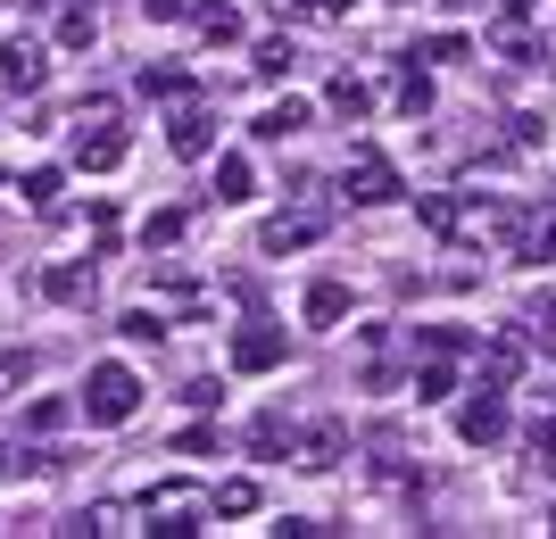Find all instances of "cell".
<instances>
[{
  "label": "cell",
  "instance_id": "obj_35",
  "mask_svg": "<svg viewBox=\"0 0 556 539\" xmlns=\"http://www.w3.org/2000/svg\"><path fill=\"white\" fill-rule=\"evenodd\" d=\"M141 17H159V25H175V17H191V0H141Z\"/></svg>",
  "mask_w": 556,
  "mask_h": 539
},
{
  "label": "cell",
  "instance_id": "obj_20",
  "mask_svg": "<svg viewBox=\"0 0 556 539\" xmlns=\"http://www.w3.org/2000/svg\"><path fill=\"white\" fill-rule=\"evenodd\" d=\"M300 316H307L316 332H332V324L349 316V291H341V282H307V307H300Z\"/></svg>",
  "mask_w": 556,
  "mask_h": 539
},
{
  "label": "cell",
  "instance_id": "obj_16",
  "mask_svg": "<svg viewBox=\"0 0 556 539\" xmlns=\"http://www.w3.org/2000/svg\"><path fill=\"white\" fill-rule=\"evenodd\" d=\"M216 200H225V208L257 200V166H250V150H225V158H216Z\"/></svg>",
  "mask_w": 556,
  "mask_h": 539
},
{
  "label": "cell",
  "instance_id": "obj_15",
  "mask_svg": "<svg viewBox=\"0 0 556 539\" xmlns=\"http://www.w3.org/2000/svg\"><path fill=\"white\" fill-rule=\"evenodd\" d=\"M490 50H507V59H532V17H523V0H507L498 17H490Z\"/></svg>",
  "mask_w": 556,
  "mask_h": 539
},
{
  "label": "cell",
  "instance_id": "obj_25",
  "mask_svg": "<svg viewBox=\"0 0 556 539\" xmlns=\"http://www.w3.org/2000/svg\"><path fill=\"white\" fill-rule=\"evenodd\" d=\"M141 92H150V100H184V92H191V75L159 59V67H141Z\"/></svg>",
  "mask_w": 556,
  "mask_h": 539
},
{
  "label": "cell",
  "instance_id": "obj_37",
  "mask_svg": "<svg viewBox=\"0 0 556 539\" xmlns=\"http://www.w3.org/2000/svg\"><path fill=\"white\" fill-rule=\"evenodd\" d=\"M266 9H275V17H307V0H266Z\"/></svg>",
  "mask_w": 556,
  "mask_h": 539
},
{
  "label": "cell",
  "instance_id": "obj_3",
  "mask_svg": "<svg viewBox=\"0 0 556 539\" xmlns=\"http://www.w3.org/2000/svg\"><path fill=\"white\" fill-rule=\"evenodd\" d=\"M134 415H141V374L116 365V357L92 365V374H84V423H109L116 432V423H134Z\"/></svg>",
  "mask_w": 556,
  "mask_h": 539
},
{
  "label": "cell",
  "instance_id": "obj_19",
  "mask_svg": "<svg viewBox=\"0 0 556 539\" xmlns=\"http://www.w3.org/2000/svg\"><path fill=\"white\" fill-rule=\"evenodd\" d=\"M191 25H200L208 42H241V9H232V0H191Z\"/></svg>",
  "mask_w": 556,
  "mask_h": 539
},
{
  "label": "cell",
  "instance_id": "obj_1",
  "mask_svg": "<svg viewBox=\"0 0 556 539\" xmlns=\"http://www.w3.org/2000/svg\"><path fill=\"white\" fill-rule=\"evenodd\" d=\"M416 216H424L441 241H465V249H482V241L507 224V208H498V200H482V191H473V200H465V191H424Z\"/></svg>",
  "mask_w": 556,
  "mask_h": 539
},
{
  "label": "cell",
  "instance_id": "obj_40",
  "mask_svg": "<svg viewBox=\"0 0 556 539\" xmlns=\"http://www.w3.org/2000/svg\"><path fill=\"white\" fill-rule=\"evenodd\" d=\"M548 531H556V515H548Z\"/></svg>",
  "mask_w": 556,
  "mask_h": 539
},
{
  "label": "cell",
  "instance_id": "obj_8",
  "mask_svg": "<svg viewBox=\"0 0 556 539\" xmlns=\"http://www.w3.org/2000/svg\"><path fill=\"white\" fill-rule=\"evenodd\" d=\"M291 457H300V473H332V465H341V457H349V423H307V432H300V440H291Z\"/></svg>",
  "mask_w": 556,
  "mask_h": 539
},
{
  "label": "cell",
  "instance_id": "obj_7",
  "mask_svg": "<svg viewBox=\"0 0 556 539\" xmlns=\"http://www.w3.org/2000/svg\"><path fill=\"white\" fill-rule=\"evenodd\" d=\"M457 440H465V448L507 440V390H490V382H482V390H473V399L457 407Z\"/></svg>",
  "mask_w": 556,
  "mask_h": 539
},
{
  "label": "cell",
  "instance_id": "obj_21",
  "mask_svg": "<svg viewBox=\"0 0 556 539\" xmlns=\"http://www.w3.org/2000/svg\"><path fill=\"white\" fill-rule=\"evenodd\" d=\"M92 42H100V17H92V0L59 9V50H92Z\"/></svg>",
  "mask_w": 556,
  "mask_h": 539
},
{
  "label": "cell",
  "instance_id": "obj_11",
  "mask_svg": "<svg viewBox=\"0 0 556 539\" xmlns=\"http://www.w3.org/2000/svg\"><path fill=\"white\" fill-rule=\"evenodd\" d=\"M166 141H175V158H208V150H216V117L184 92V100H175V125H166Z\"/></svg>",
  "mask_w": 556,
  "mask_h": 539
},
{
  "label": "cell",
  "instance_id": "obj_34",
  "mask_svg": "<svg viewBox=\"0 0 556 539\" xmlns=\"http://www.w3.org/2000/svg\"><path fill=\"white\" fill-rule=\"evenodd\" d=\"M424 59H441V67H457V59H473V42H465V34H432V50H424Z\"/></svg>",
  "mask_w": 556,
  "mask_h": 539
},
{
  "label": "cell",
  "instance_id": "obj_30",
  "mask_svg": "<svg viewBox=\"0 0 556 539\" xmlns=\"http://www.w3.org/2000/svg\"><path fill=\"white\" fill-rule=\"evenodd\" d=\"M250 67H257V75H291V34H266Z\"/></svg>",
  "mask_w": 556,
  "mask_h": 539
},
{
  "label": "cell",
  "instance_id": "obj_10",
  "mask_svg": "<svg viewBox=\"0 0 556 539\" xmlns=\"http://www.w3.org/2000/svg\"><path fill=\"white\" fill-rule=\"evenodd\" d=\"M523 365H532L523 332H490V341H482V382H490V390H515V382H523Z\"/></svg>",
  "mask_w": 556,
  "mask_h": 539
},
{
  "label": "cell",
  "instance_id": "obj_14",
  "mask_svg": "<svg viewBox=\"0 0 556 539\" xmlns=\"http://www.w3.org/2000/svg\"><path fill=\"white\" fill-rule=\"evenodd\" d=\"M42 299H50V307H84V299H92V258L42 266Z\"/></svg>",
  "mask_w": 556,
  "mask_h": 539
},
{
  "label": "cell",
  "instance_id": "obj_28",
  "mask_svg": "<svg viewBox=\"0 0 556 539\" xmlns=\"http://www.w3.org/2000/svg\"><path fill=\"white\" fill-rule=\"evenodd\" d=\"M17 191H25V208H59V166H34Z\"/></svg>",
  "mask_w": 556,
  "mask_h": 539
},
{
  "label": "cell",
  "instance_id": "obj_6",
  "mask_svg": "<svg viewBox=\"0 0 556 539\" xmlns=\"http://www.w3.org/2000/svg\"><path fill=\"white\" fill-rule=\"evenodd\" d=\"M0 84H9L17 100H34V92L50 84V50L25 42V34H9V42H0Z\"/></svg>",
  "mask_w": 556,
  "mask_h": 539
},
{
  "label": "cell",
  "instance_id": "obj_23",
  "mask_svg": "<svg viewBox=\"0 0 556 539\" xmlns=\"http://www.w3.org/2000/svg\"><path fill=\"white\" fill-rule=\"evenodd\" d=\"M208 515H257V482H250V473L216 482V490H208Z\"/></svg>",
  "mask_w": 556,
  "mask_h": 539
},
{
  "label": "cell",
  "instance_id": "obj_22",
  "mask_svg": "<svg viewBox=\"0 0 556 539\" xmlns=\"http://www.w3.org/2000/svg\"><path fill=\"white\" fill-rule=\"evenodd\" d=\"M332 117H349V125H357V117H374V84H357V75H332Z\"/></svg>",
  "mask_w": 556,
  "mask_h": 539
},
{
  "label": "cell",
  "instance_id": "obj_27",
  "mask_svg": "<svg viewBox=\"0 0 556 539\" xmlns=\"http://www.w3.org/2000/svg\"><path fill=\"white\" fill-rule=\"evenodd\" d=\"M184 224H191L184 208H159L150 224H141V241H150V249H175V241H184Z\"/></svg>",
  "mask_w": 556,
  "mask_h": 539
},
{
  "label": "cell",
  "instance_id": "obj_12",
  "mask_svg": "<svg viewBox=\"0 0 556 539\" xmlns=\"http://www.w3.org/2000/svg\"><path fill=\"white\" fill-rule=\"evenodd\" d=\"M325 224H332L325 208H291V216H275V224H266V249H275V258H291V249H307V241H325Z\"/></svg>",
  "mask_w": 556,
  "mask_h": 539
},
{
  "label": "cell",
  "instance_id": "obj_2",
  "mask_svg": "<svg viewBox=\"0 0 556 539\" xmlns=\"http://www.w3.org/2000/svg\"><path fill=\"white\" fill-rule=\"evenodd\" d=\"M134 531H150V539H191V531H208V490H200V482H159V490L134 506Z\"/></svg>",
  "mask_w": 556,
  "mask_h": 539
},
{
  "label": "cell",
  "instance_id": "obj_38",
  "mask_svg": "<svg viewBox=\"0 0 556 539\" xmlns=\"http://www.w3.org/2000/svg\"><path fill=\"white\" fill-rule=\"evenodd\" d=\"M532 324H556V291H548V299H540V307H532Z\"/></svg>",
  "mask_w": 556,
  "mask_h": 539
},
{
  "label": "cell",
  "instance_id": "obj_9",
  "mask_svg": "<svg viewBox=\"0 0 556 539\" xmlns=\"http://www.w3.org/2000/svg\"><path fill=\"white\" fill-rule=\"evenodd\" d=\"M282 365V324H241L232 332V374H275Z\"/></svg>",
  "mask_w": 556,
  "mask_h": 539
},
{
  "label": "cell",
  "instance_id": "obj_31",
  "mask_svg": "<svg viewBox=\"0 0 556 539\" xmlns=\"http://www.w3.org/2000/svg\"><path fill=\"white\" fill-rule=\"evenodd\" d=\"M67 415H75V399H34L25 407V432H59Z\"/></svg>",
  "mask_w": 556,
  "mask_h": 539
},
{
  "label": "cell",
  "instance_id": "obj_36",
  "mask_svg": "<svg viewBox=\"0 0 556 539\" xmlns=\"http://www.w3.org/2000/svg\"><path fill=\"white\" fill-rule=\"evenodd\" d=\"M349 9H357V0H307V17H316V25H341Z\"/></svg>",
  "mask_w": 556,
  "mask_h": 539
},
{
  "label": "cell",
  "instance_id": "obj_39",
  "mask_svg": "<svg viewBox=\"0 0 556 539\" xmlns=\"http://www.w3.org/2000/svg\"><path fill=\"white\" fill-rule=\"evenodd\" d=\"M448 9H482V0H448Z\"/></svg>",
  "mask_w": 556,
  "mask_h": 539
},
{
  "label": "cell",
  "instance_id": "obj_17",
  "mask_svg": "<svg viewBox=\"0 0 556 539\" xmlns=\"http://www.w3.org/2000/svg\"><path fill=\"white\" fill-rule=\"evenodd\" d=\"M407 390H416V407H441V399H457V365H448V349H432V357H424Z\"/></svg>",
  "mask_w": 556,
  "mask_h": 539
},
{
  "label": "cell",
  "instance_id": "obj_5",
  "mask_svg": "<svg viewBox=\"0 0 556 539\" xmlns=\"http://www.w3.org/2000/svg\"><path fill=\"white\" fill-rule=\"evenodd\" d=\"M507 249L523 266H540V258H556V200H532V208H507Z\"/></svg>",
  "mask_w": 556,
  "mask_h": 539
},
{
  "label": "cell",
  "instance_id": "obj_29",
  "mask_svg": "<svg viewBox=\"0 0 556 539\" xmlns=\"http://www.w3.org/2000/svg\"><path fill=\"white\" fill-rule=\"evenodd\" d=\"M523 448H532V473H548V482H556V423H532Z\"/></svg>",
  "mask_w": 556,
  "mask_h": 539
},
{
  "label": "cell",
  "instance_id": "obj_26",
  "mask_svg": "<svg viewBox=\"0 0 556 539\" xmlns=\"http://www.w3.org/2000/svg\"><path fill=\"white\" fill-rule=\"evenodd\" d=\"M75 531H134V506H125V498H100V506L75 523Z\"/></svg>",
  "mask_w": 556,
  "mask_h": 539
},
{
  "label": "cell",
  "instance_id": "obj_4",
  "mask_svg": "<svg viewBox=\"0 0 556 539\" xmlns=\"http://www.w3.org/2000/svg\"><path fill=\"white\" fill-rule=\"evenodd\" d=\"M341 191L357 200V208H391V200H399L407 183H399V166L382 158L374 141H357V150H349V166H341Z\"/></svg>",
  "mask_w": 556,
  "mask_h": 539
},
{
  "label": "cell",
  "instance_id": "obj_13",
  "mask_svg": "<svg viewBox=\"0 0 556 539\" xmlns=\"http://www.w3.org/2000/svg\"><path fill=\"white\" fill-rule=\"evenodd\" d=\"M75 166H84V175L125 166V133H116V125H75Z\"/></svg>",
  "mask_w": 556,
  "mask_h": 539
},
{
  "label": "cell",
  "instance_id": "obj_18",
  "mask_svg": "<svg viewBox=\"0 0 556 539\" xmlns=\"http://www.w3.org/2000/svg\"><path fill=\"white\" fill-rule=\"evenodd\" d=\"M307 117H316L307 100H275V108H257V117H250V133H257V141H291Z\"/></svg>",
  "mask_w": 556,
  "mask_h": 539
},
{
  "label": "cell",
  "instance_id": "obj_32",
  "mask_svg": "<svg viewBox=\"0 0 556 539\" xmlns=\"http://www.w3.org/2000/svg\"><path fill=\"white\" fill-rule=\"evenodd\" d=\"M250 448H257V457H275V448H291V432H282V415H257V423H250Z\"/></svg>",
  "mask_w": 556,
  "mask_h": 539
},
{
  "label": "cell",
  "instance_id": "obj_24",
  "mask_svg": "<svg viewBox=\"0 0 556 539\" xmlns=\"http://www.w3.org/2000/svg\"><path fill=\"white\" fill-rule=\"evenodd\" d=\"M391 100L407 108V117H432V75H424V67H407V75L391 84Z\"/></svg>",
  "mask_w": 556,
  "mask_h": 539
},
{
  "label": "cell",
  "instance_id": "obj_33",
  "mask_svg": "<svg viewBox=\"0 0 556 539\" xmlns=\"http://www.w3.org/2000/svg\"><path fill=\"white\" fill-rule=\"evenodd\" d=\"M116 332H125V341H159V307H125V324H116Z\"/></svg>",
  "mask_w": 556,
  "mask_h": 539
}]
</instances>
